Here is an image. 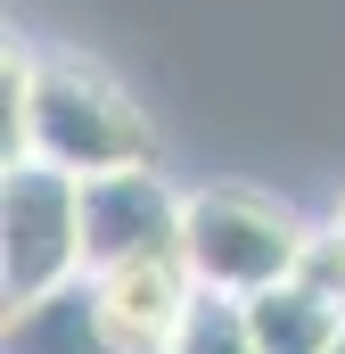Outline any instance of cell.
Masks as SVG:
<instances>
[{
    "label": "cell",
    "mask_w": 345,
    "mask_h": 354,
    "mask_svg": "<svg viewBox=\"0 0 345 354\" xmlns=\"http://www.w3.org/2000/svg\"><path fill=\"white\" fill-rule=\"evenodd\" d=\"M329 354H345V338H337V346H329Z\"/></svg>",
    "instance_id": "30bf717a"
},
{
    "label": "cell",
    "mask_w": 345,
    "mask_h": 354,
    "mask_svg": "<svg viewBox=\"0 0 345 354\" xmlns=\"http://www.w3.org/2000/svg\"><path fill=\"white\" fill-rule=\"evenodd\" d=\"M8 354H124L107 313H99L90 272L50 288V297H33V305H8Z\"/></svg>",
    "instance_id": "8992f818"
},
{
    "label": "cell",
    "mask_w": 345,
    "mask_h": 354,
    "mask_svg": "<svg viewBox=\"0 0 345 354\" xmlns=\"http://www.w3.org/2000/svg\"><path fill=\"white\" fill-rule=\"evenodd\" d=\"M165 354H263V346H255V322H247V297H222V288H197Z\"/></svg>",
    "instance_id": "ba28073f"
},
{
    "label": "cell",
    "mask_w": 345,
    "mask_h": 354,
    "mask_svg": "<svg viewBox=\"0 0 345 354\" xmlns=\"http://www.w3.org/2000/svg\"><path fill=\"white\" fill-rule=\"evenodd\" d=\"M181 256L197 272V288H222V297H263L279 280H296L313 256V223L263 189H189L181 206Z\"/></svg>",
    "instance_id": "7a4b0ae2"
},
{
    "label": "cell",
    "mask_w": 345,
    "mask_h": 354,
    "mask_svg": "<svg viewBox=\"0 0 345 354\" xmlns=\"http://www.w3.org/2000/svg\"><path fill=\"white\" fill-rule=\"evenodd\" d=\"M247 322H255V346L263 354H329L345 338V297L321 288L313 272H296V280L247 297Z\"/></svg>",
    "instance_id": "52a82bcc"
},
{
    "label": "cell",
    "mask_w": 345,
    "mask_h": 354,
    "mask_svg": "<svg viewBox=\"0 0 345 354\" xmlns=\"http://www.w3.org/2000/svg\"><path fill=\"white\" fill-rule=\"evenodd\" d=\"M90 288H99V313L124 354H165L197 297V272H189V256H140V264L90 272Z\"/></svg>",
    "instance_id": "5b68a950"
},
{
    "label": "cell",
    "mask_w": 345,
    "mask_h": 354,
    "mask_svg": "<svg viewBox=\"0 0 345 354\" xmlns=\"http://www.w3.org/2000/svg\"><path fill=\"white\" fill-rule=\"evenodd\" d=\"M181 206L189 189H172L157 165H124V174L83 181V272H115L140 256H181Z\"/></svg>",
    "instance_id": "277c9868"
},
{
    "label": "cell",
    "mask_w": 345,
    "mask_h": 354,
    "mask_svg": "<svg viewBox=\"0 0 345 354\" xmlns=\"http://www.w3.org/2000/svg\"><path fill=\"white\" fill-rule=\"evenodd\" d=\"M0 99H8V165L41 157L58 174H124V165H157V132L140 115V99L115 83L83 50H33L8 41L0 58Z\"/></svg>",
    "instance_id": "6da1fadb"
},
{
    "label": "cell",
    "mask_w": 345,
    "mask_h": 354,
    "mask_svg": "<svg viewBox=\"0 0 345 354\" xmlns=\"http://www.w3.org/2000/svg\"><path fill=\"white\" fill-rule=\"evenodd\" d=\"M304 272H313L321 288H337V297H345V198H337V214L313 231V256H304Z\"/></svg>",
    "instance_id": "9c48e42d"
},
{
    "label": "cell",
    "mask_w": 345,
    "mask_h": 354,
    "mask_svg": "<svg viewBox=\"0 0 345 354\" xmlns=\"http://www.w3.org/2000/svg\"><path fill=\"white\" fill-rule=\"evenodd\" d=\"M66 280H83V181L17 157L0 189V288L8 305H33Z\"/></svg>",
    "instance_id": "3957f363"
}]
</instances>
